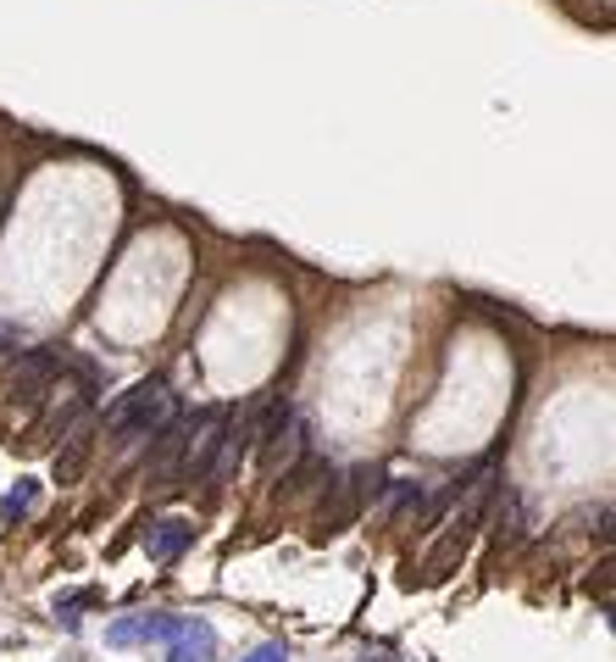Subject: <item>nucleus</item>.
Listing matches in <instances>:
<instances>
[{
  "instance_id": "obj_9",
  "label": "nucleus",
  "mask_w": 616,
  "mask_h": 662,
  "mask_svg": "<svg viewBox=\"0 0 616 662\" xmlns=\"http://www.w3.org/2000/svg\"><path fill=\"white\" fill-rule=\"evenodd\" d=\"M189 540H195V523H184V518H156V523L145 529L151 562H178V557L189 551Z\"/></svg>"
},
{
  "instance_id": "obj_6",
  "label": "nucleus",
  "mask_w": 616,
  "mask_h": 662,
  "mask_svg": "<svg viewBox=\"0 0 616 662\" xmlns=\"http://www.w3.org/2000/svg\"><path fill=\"white\" fill-rule=\"evenodd\" d=\"M173 623H178L173 612H134V618H117L106 629V645H117V651H129V645H167Z\"/></svg>"
},
{
  "instance_id": "obj_11",
  "label": "nucleus",
  "mask_w": 616,
  "mask_h": 662,
  "mask_svg": "<svg viewBox=\"0 0 616 662\" xmlns=\"http://www.w3.org/2000/svg\"><path fill=\"white\" fill-rule=\"evenodd\" d=\"M34 501H40V485H34V479H18V490H7V496H0V523H18V518H29V512H34Z\"/></svg>"
},
{
  "instance_id": "obj_1",
  "label": "nucleus",
  "mask_w": 616,
  "mask_h": 662,
  "mask_svg": "<svg viewBox=\"0 0 616 662\" xmlns=\"http://www.w3.org/2000/svg\"><path fill=\"white\" fill-rule=\"evenodd\" d=\"M173 418H178V396L167 390V379H140L129 396L112 401L106 435H112V440H151V435H162Z\"/></svg>"
},
{
  "instance_id": "obj_10",
  "label": "nucleus",
  "mask_w": 616,
  "mask_h": 662,
  "mask_svg": "<svg viewBox=\"0 0 616 662\" xmlns=\"http://www.w3.org/2000/svg\"><path fill=\"white\" fill-rule=\"evenodd\" d=\"M84 462H90V424L79 418V424L68 429V451L57 457V479H62V485H73V479L84 473Z\"/></svg>"
},
{
  "instance_id": "obj_2",
  "label": "nucleus",
  "mask_w": 616,
  "mask_h": 662,
  "mask_svg": "<svg viewBox=\"0 0 616 662\" xmlns=\"http://www.w3.org/2000/svg\"><path fill=\"white\" fill-rule=\"evenodd\" d=\"M306 462V424L295 418V407L261 435V468L267 479H295V468Z\"/></svg>"
},
{
  "instance_id": "obj_8",
  "label": "nucleus",
  "mask_w": 616,
  "mask_h": 662,
  "mask_svg": "<svg viewBox=\"0 0 616 662\" xmlns=\"http://www.w3.org/2000/svg\"><path fill=\"white\" fill-rule=\"evenodd\" d=\"M184 435H189V418H173V424L156 435V451H151V462H145V479H151V485H173V479H178Z\"/></svg>"
},
{
  "instance_id": "obj_4",
  "label": "nucleus",
  "mask_w": 616,
  "mask_h": 662,
  "mask_svg": "<svg viewBox=\"0 0 616 662\" xmlns=\"http://www.w3.org/2000/svg\"><path fill=\"white\" fill-rule=\"evenodd\" d=\"M367 485H372V468H356V473H345L339 485H328V496H322V507H317V534H345V529L356 523L361 501H367Z\"/></svg>"
},
{
  "instance_id": "obj_3",
  "label": "nucleus",
  "mask_w": 616,
  "mask_h": 662,
  "mask_svg": "<svg viewBox=\"0 0 616 662\" xmlns=\"http://www.w3.org/2000/svg\"><path fill=\"white\" fill-rule=\"evenodd\" d=\"M223 424H228V413H217V407L189 418L184 457H178V479H184V485H201V479H206V468H212V457H217V440H223Z\"/></svg>"
},
{
  "instance_id": "obj_12",
  "label": "nucleus",
  "mask_w": 616,
  "mask_h": 662,
  "mask_svg": "<svg viewBox=\"0 0 616 662\" xmlns=\"http://www.w3.org/2000/svg\"><path fill=\"white\" fill-rule=\"evenodd\" d=\"M90 601H95V595H90V590H73V595H62V601H57V618H62V623H68V629H79V623H84V618H79V612H84V607H90Z\"/></svg>"
},
{
  "instance_id": "obj_7",
  "label": "nucleus",
  "mask_w": 616,
  "mask_h": 662,
  "mask_svg": "<svg viewBox=\"0 0 616 662\" xmlns=\"http://www.w3.org/2000/svg\"><path fill=\"white\" fill-rule=\"evenodd\" d=\"M167 662H217V629L206 618H178L167 634Z\"/></svg>"
},
{
  "instance_id": "obj_5",
  "label": "nucleus",
  "mask_w": 616,
  "mask_h": 662,
  "mask_svg": "<svg viewBox=\"0 0 616 662\" xmlns=\"http://www.w3.org/2000/svg\"><path fill=\"white\" fill-rule=\"evenodd\" d=\"M57 374H62V357H57L51 346L18 352V363H12V396H18V401H40V396L57 385Z\"/></svg>"
},
{
  "instance_id": "obj_13",
  "label": "nucleus",
  "mask_w": 616,
  "mask_h": 662,
  "mask_svg": "<svg viewBox=\"0 0 616 662\" xmlns=\"http://www.w3.org/2000/svg\"><path fill=\"white\" fill-rule=\"evenodd\" d=\"M245 662H289V651H284L278 640H267V645H256V651H250Z\"/></svg>"
}]
</instances>
